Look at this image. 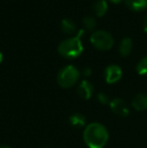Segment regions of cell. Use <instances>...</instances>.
Returning <instances> with one entry per match:
<instances>
[{"mask_svg":"<svg viewBox=\"0 0 147 148\" xmlns=\"http://www.w3.org/2000/svg\"><path fill=\"white\" fill-rule=\"evenodd\" d=\"M133 47V41L130 37H124L122 38L121 42L119 45V53L122 57H127L130 55Z\"/></svg>","mask_w":147,"mask_h":148,"instance_id":"cell-9","label":"cell"},{"mask_svg":"<svg viewBox=\"0 0 147 148\" xmlns=\"http://www.w3.org/2000/svg\"><path fill=\"white\" fill-rule=\"evenodd\" d=\"M2 60H3V55H2V53L0 51V64H1Z\"/></svg>","mask_w":147,"mask_h":148,"instance_id":"cell-19","label":"cell"},{"mask_svg":"<svg viewBox=\"0 0 147 148\" xmlns=\"http://www.w3.org/2000/svg\"><path fill=\"white\" fill-rule=\"evenodd\" d=\"M0 148H10V147L6 146V145H0Z\"/></svg>","mask_w":147,"mask_h":148,"instance_id":"cell-21","label":"cell"},{"mask_svg":"<svg viewBox=\"0 0 147 148\" xmlns=\"http://www.w3.org/2000/svg\"><path fill=\"white\" fill-rule=\"evenodd\" d=\"M93 10L95 14L99 17L104 16L108 11V3L106 0H97L93 5Z\"/></svg>","mask_w":147,"mask_h":148,"instance_id":"cell-11","label":"cell"},{"mask_svg":"<svg viewBox=\"0 0 147 148\" xmlns=\"http://www.w3.org/2000/svg\"><path fill=\"white\" fill-rule=\"evenodd\" d=\"M143 28H144V30L147 32V14L145 15V17H144V19H143Z\"/></svg>","mask_w":147,"mask_h":148,"instance_id":"cell-18","label":"cell"},{"mask_svg":"<svg viewBox=\"0 0 147 148\" xmlns=\"http://www.w3.org/2000/svg\"><path fill=\"white\" fill-rule=\"evenodd\" d=\"M136 71L139 75H147V57L142 58L136 66Z\"/></svg>","mask_w":147,"mask_h":148,"instance_id":"cell-15","label":"cell"},{"mask_svg":"<svg viewBox=\"0 0 147 148\" xmlns=\"http://www.w3.org/2000/svg\"><path fill=\"white\" fill-rule=\"evenodd\" d=\"M110 108L115 113L116 115L120 116V117H126L129 115V107H128L127 103L124 100L120 99V98H115L110 102Z\"/></svg>","mask_w":147,"mask_h":148,"instance_id":"cell-5","label":"cell"},{"mask_svg":"<svg viewBox=\"0 0 147 148\" xmlns=\"http://www.w3.org/2000/svg\"><path fill=\"white\" fill-rule=\"evenodd\" d=\"M83 34H84V30H81L76 36L64 39L57 47V51L59 55L66 59H75L82 55L84 47H83L81 37Z\"/></svg>","mask_w":147,"mask_h":148,"instance_id":"cell-2","label":"cell"},{"mask_svg":"<svg viewBox=\"0 0 147 148\" xmlns=\"http://www.w3.org/2000/svg\"><path fill=\"white\" fill-rule=\"evenodd\" d=\"M77 92H78V95L80 96L82 99L89 100V99H91V97H92L93 94H94V87H93V85L91 84L89 81L84 80L79 84Z\"/></svg>","mask_w":147,"mask_h":148,"instance_id":"cell-7","label":"cell"},{"mask_svg":"<svg viewBox=\"0 0 147 148\" xmlns=\"http://www.w3.org/2000/svg\"><path fill=\"white\" fill-rule=\"evenodd\" d=\"M83 75H84V77L88 78V77H90L91 75H92V70H91L90 68H85L84 70H83Z\"/></svg>","mask_w":147,"mask_h":148,"instance_id":"cell-17","label":"cell"},{"mask_svg":"<svg viewBox=\"0 0 147 148\" xmlns=\"http://www.w3.org/2000/svg\"><path fill=\"white\" fill-rule=\"evenodd\" d=\"M97 98H98V101L100 102L101 104H103V105H106V104H110V98H109V96L107 95V94L105 93H99L98 95H97Z\"/></svg>","mask_w":147,"mask_h":148,"instance_id":"cell-16","label":"cell"},{"mask_svg":"<svg viewBox=\"0 0 147 148\" xmlns=\"http://www.w3.org/2000/svg\"><path fill=\"white\" fill-rule=\"evenodd\" d=\"M45 148H49V147H45Z\"/></svg>","mask_w":147,"mask_h":148,"instance_id":"cell-22","label":"cell"},{"mask_svg":"<svg viewBox=\"0 0 147 148\" xmlns=\"http://www.w3.org/2000/svg\"><path fill=\"white\" fill-rule=\"evenodd\" d=\"M122 77V69L117 64H110L105 70V80L108 84L118 82Z\"/></svg>","mask_w":147,"mask_h":148,"instance_id":"cell-6","label":"cell"},{"mask_svg":"<svg viewBox=\"0 0 147 148\" xmlns=\"http://www.w3.org/2000/svg\"><path fill=\"white\" fill-rule=\"evenodd\" d=\"M83 24H84V27L86 28L87 30H94L97 26V22L96 19H95L93 16H86L83 19Z\"/></svg>","mask_w":147,"mask_h":148,"instance_id":"cell-14","label":"cell"},{"mask_svg":"<svg viewBox=\"0 0 147 148\" xmlns=\"http://www.w3.org/2000/svg\"><path fill=\"white\" fill-rule=\"evenodd\" d=\"M80 78V72L74 66H67L59 72L57 81L62 88H71L75 86Z\"/></svg>","mask_w":147,"mask_h":148,"instance_id":"cell-3","label":"cell"},{"mask_svg":"<svg viewBox=\"0 0 147 148\" xmlns=\"http://www.w3.org/2000/svg\"><path fill=\"white\" fill-rule=\"evenodd\" d=\"M92 45L100 51H108L114 45V38L110 32L106 30H97L90 37Z\"/></svg>","mask_w":147,"mask_h":148,"instance_id":"cell-4","label":"cell"},{"mask_svg":"<svg viewBox=\"0 0 147 148\" xmlns=\"http://www.w3.org/2000/svg\"><path fill=\"white\" fill-rule=\"evenodd\" d=\"M132 107L137 111H143L147 109V94L139 93L132 100Z\"/></svg>","mask_w":147,"mask_h":148,"instance_id":"cell-8","label":"cell"},{"mask_svg":"<svg viewBox=\"0 0 147 148\" xmlns=\"http://www.w3.org/2000/svg\"><path fill=\"white\" fill-rule=\"evenodd\" d=\"M83 137L89 148H103L108 142L109 133L100 123H91L85 128Z\"/></svg>","mask_w":147,"mask_h":148,"instance_id":"cell-1","label":"cell"},{"mask_svg":"<svg viewBox=\"0 0 147 148\" xmlns=\"http://www.w3.org/2000/svg\"><path fill=\"white\" fill-rule=\"evenodd\" d=\"M128 8L134 11H143L147 8V0H123Z\"/></svg>","mask_w":147,"mask_h":148,"instance_id":"cell-10","label":"cell"},{"mask_svg":"<svg viewBox=\"0 0 147 148\" xmlns=\"http://www.w3.org/2000/svg\"><path fill=\"white\" fill-rule=\"evenodd\" d=\"M112 2H113V3H119V2H121L122 0H111Z\"/></svg>","mask_w":147,"mask_h":148,"instance_id":"cell-20","label":"cell"},{"mask_svg":"<svg viewBox=\"0 0 147 148\" xmlns=\"http://www.w3.org/2000/svg\"><path fill=\"white\" fill-rule=\"evenodd\" d=\"M61 29L66 34H73L77 31V25L72 19L65 18L61 22Z\"/></svg>","mask_w":147,"mask_h":148,"instance_id":"cell-12","label":"cell"},{"mask_svg":"<svg viewBox=\"0 0 147 148\" xmlns=\"http://www.w3.org/2000/svg\"><path fill=\"white\" fill-rule=\"evenodd\" d=\"M70 124L76 128H82L86 125V117L83 114L75 113L69 119Z\"/></svg>","mask_w":147,"mask_h":148,"instance_id":"cell-13","label":"cell"}]
</instances>
